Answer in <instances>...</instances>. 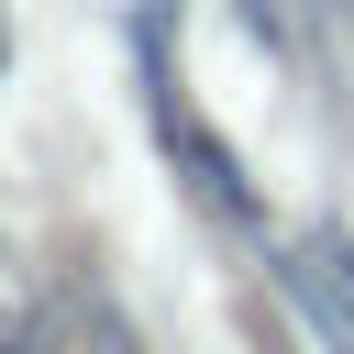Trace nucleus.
<instances>
[{
    "instance_id": "nucleus-1",
    "label": "nucleus",
    "mask_w": 354,
    "mask_h": 354,
    "mask_svg": "<svg viewBox=\"0 0 354 354\" xmlns=\"http://www.w3.org/2000/svg\"><path fill=\"white\" fill-rule=\"evenodd\" d=\"M288 288H299V310H310V321L354 354V254H343L332 232H310V243L288 254Z\"/></svg>"
}]
</instances>
